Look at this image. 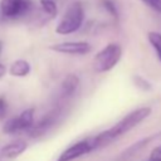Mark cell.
I'll use <instances>...</instances> for the list:
<instances>
[{
    "label": "cell",
    "mask_w": 161,
    "mask_h": 161,
    "mask_svg": "<svg viewBox=\"0 0 161 161\" xmlns=\"http://www.w3.org/2000/svg\"><path fill=\"white\" fill-rule=\"evenodd\" d=\"M122 57V48L117 43H109L103 49H101L96 55L93 60V68L97 73H104L109 72L112 68H114Z\"/></svg>",
    "instance_id": "3"
},
{
    "label": "cell",
    "mask_w": 161,
    "mask_h": 161,
    "mask_svg": "<svg viewBox=\"0 0 161 161\" xmlns=\"http://www.w3.org/2000/svg\"><path fill=\"white\" fill-rule=\"evenodd\" d=\"M3 45H4V44H3V40H0V53H1V50H3Z\"/></svg>",
    "instance_id": "22"
},
{
    "label": "cell",
    "mask_w": 161,
    "mask_h": 161,
    "mask_svg": "<svg viewBox=\"0 0 161 161\" xmlns=\"http://www.w3.org/2000/svg\"><path fill=\"white\" fill-rule=\"evenodd\" d=\"M102 6H103V9H104L111 16H113L114 19L118 18L117 6H116V4H114L112 0H102Z\"/></svg>",
    "instance_id": "16"
},
{
    "label": "cell",
    "mask_w": 161,
    "mask_h": 161,
    "mask_svg": "<svg viewBox=\"0 0 161 161\" xmlns=\"http://www.w3.org/2000/svg\"><path fill=\"white\" fill-rule=\"evenodd\" d=\"M84 21V8L82 3L74 1L72 3L64 14L62 15L60 20L55 26V33L59 35H69L78 31Z\"/></svg>",
    "instance_id": "2"
},
{
    "label": "cell",
    "mask_w": 161,
    "mask_h": 161,
    "mask_svg": "<svg viewBox=\"0 0 161 161\" xmlns=\"http://www.w3.org/2000/svg\"><path fill=\"white\" fill-rule=\"evenodd\" d=\"M151 156H157V157H161V145H160V146H156V147L152 150Z\"/></svg>",
    "instance_id": "19"
},
{
    "label": "cell",
    "mask_w": 161,
    "mask_h": 161,
    "mask_svg": "<svg viewBox=\"0 0 161 161\" xmlns=\"http://www.w3.org/2000/svg\"><path fill=\"white\" fill-rule=\"evenodd\" d=\"M34 108L24 109L19 116L5 121L3 131L5 133H16L20 131H29L34 125Z\"/></svg>",
    "instance_id": "5"
},
{
    "label": "cell",
    "mask_w": 161,
    "mask_h": 161,
    "mask_svg": "<svg viewBox=\"0 0 161 161\" xmlns=\"http://www.w3.org/2000/svg\"><path fill=\"white\" fill-rule=\"evenodd\" d=\"M147 39L150 42V44L152 45V48L155 49L160 62H161V33L158 31H150L147 34Z\"/></svg>",
    "instance_id": "13"
},
{
    "label": "cell",
    "mask_w": 161,
    "mask_h": 161,
    "mask_svg": "<svg viewBox=\"0 0 161 161\" xmlns=\"http://www.w3.org/2000/svg\"><path fill=\"white\" fill-rule=\"evenodd\" d=\"M28 148V143L23 140H16V141H11L6 145H4L0 148V156L3 158H16L18 156H20L25 150Z\"/></svg>",
    "instance_id": "9"
},
{
    "label": "cell",
    "mask_w": 161,
    "mask_h": 161,
    "mask_svg": "<svg viewBox=\"0 0 161 161\" xmlns=\"http://www.w3.org/2000/svg\"><path fill=\"white\" fill-rule=\"evenodd\" d=\"M158 136H161V132L155 133V135H151V136H147V137H143V138L136 141L135 143H132L131 146H128L127 148H125V150L119 153V156L117 157L116 161H131V160H132L135 156H137L151 141H153V140L157 138Z\"/></svg>",
    "instance_id": "8"
},
{
    "label": "cell",
    "mask_w": 161,
    "mask_h": 161,
    "mask_svg": "<svg viewBox=\"0 0 161 161\" xmlns=\"http://www.w3.org/2000/svg\"><path fill=\"white\" fill-rule=\"evenodd\" d=\"M151 111L152 109L150 107H140V108L131 111L128 114H126L123 118H121L116 125H113L112 127H109L106 131H102L97 136L92 137L94 148L98 150V148H102V147L112 143L114 140L119 138L121 136H123L125 133L131 131L133 127L140 125L142 121H145L151 114Z\"/></svg>",
    "instance_id": "1"
},
{
    "label": "cell",
    "mask_w": 161,
    "mask_h": 161,
    "mask_svg": "<svg viewBox=\"0 0 161 161\" xmlns=\"http://www.w3.org/2000/svg\"><path fill=\"white\" fill-rule=\"evenodd\" d=\"M140 1H142L145 5L161 14V0H140Z\"/></svg>",
    "instance_id": "17"
},
{
    "label": "cell",
    "mask_w": 161,
    "mask_h": 161,
    "mask_svg": "<svg viewBox=\"0 0 161 161\" xmlns=\"http://www.w3.org/2000/svg\"><path fill=\"white\" fill-rule=\"evenodd\" d=\"M50 50L55 53L62 54H69V55H84L92 50V45L88 42L84 40H77V42H62L57 43L49 47Z\"/></svg>",
    "instance_id": "7"
},
{
    "label": "cell",
    "mask_w": 161,
    "mask_h": 161,
    "mask_svg": "<svg viewBox=\"0 0 161 161\" xmlns=\"http://www.w3.org/2000/svg\"><path fill=\"white\" fill-rule=\"evenodd\" d=\"M34 9L33 0H0V13L5 19H19Z\"/></svg>",
    "instance_id": "4"
},
{
    "label": "cell",
    "mask_w": 161,
    "mask_h": 161,
    "mask_svg": "<svg viewBox=\"0 0 161 161\" xmlns=\"http://www.w3.org/2000/svg\"><path fill=\"white\" fill-rule=\"evenodd\" d=\"M133 84L140 89V91H143V92H150L152 89V84L143 77L141 75H135L133 77Z\"/></svg>",
    "instance_id": "15"
},
{
    "label": "cell",
    "mask_w": 161,
    "mask_h": 161,
    "mask_svg": "<svg viewBox=\"0 0 161 161\" xmlns=\"http://www.w3.org/2000/svg\"><path fill=\"white\" fill-rule=\"evenodd\" d=\"M8 113V101L4 96H0V119H4Z\"/></svg>",
    "instance_id": "18"
},
{
    "label": "cell",
    "mask_w": 161,
    "mask_h": 161,
    "mask_svg": "<svg viewBox=\"0 0 161 161\" xmlns=\"http://www.w3.org/2000/svg\"><path fill=\"white\" fill-rule=\"evenodd\" d=\"M30 63L25 59H16L15 62L11 63L10 68H9V73L13 75V77H26L29 73H30Z\"/></svg>",
    "instance_id": "12"
},
{
    "label": "cell",
    "mask_w": 161,
    "mask_h": 161,
    "mask_svg": "<svg viewBox=\"0 0 161 161\" xmlns=\"http://www.w3.org/2000/svg\"><path fill=\"white\" fill-rule=\"evenodd\" d=\"M54 121H55V114H54V113L47 114V116L43 117L39 122H36V123L33 125V127L29 130V131H30V136H31V137H39V136L44 135V133L53 126Z\"/></svg>",
    "instance_id": "10"
},
{
    "label": "cell",
    "mask_w": 161,
    "mask_h": 161,
    "mask_svg": "<svg viewBox=\"0 0 161 161\" xmlns=\"http://www.w3.org/2000/svg\"><path fill=\"white\" fill-rule=\"evenodd\" d=\"M79 86V78L75 74H68L62 83V96L64 98L72 97Z\"/></svg>",
    "instance_id": "11"
},
{
    "label": "cell",
    "mask_w": 161,
    "mask_h": 161,
    "mask_svg": "<svg viewBox=\"0 0 161 161\" xmlns=\"http://www.w3.org/2000/svg\"><path fill=\"white\" fill-rule=\"evenodd\" d=\"M94 143H93V138H86L82 140L72 146H69L68 148H65L59 157L57 158V161H73L75 158H79L92 151H94Z\"/></svg>",
    "instance_id": "6"
},
{
    "label": "cell",
    "mask_w": 161,
    "mask_h": 161,
    "mask_svg": "<svg viewBox=\"0 0 161 161\" xmlns=\"http://www.w3.org/2000/svg\"><path fill=\"white\" fill-rule=\"evenodd\" d=\"M5 74H6V67H5L4 64H1V63H0V79H1Z\"/></svg>",
    "instance_id": "20"
},
{
    "label": "cell",
    "mask_w": 161,
    "mask_h": 161,
    "mask_svg": "<svg viewBox=\"0 0 161 161\" xmlns=\"http://www.w3.org/2000/svg\"><path fill=\"white\" fill-rule=\"evenodd\" d=\"M40 8L49 18H54L58 13V6L54 0H40Z\"/></svg>",
    "instance_id": "14"
},
{
    "label": "cell",
    "mask_w": 161,
    "mask_h": 161,
    "mask_svg": "<svg viewBox=\"0 0 161 161\" xmlns=\"http://www.w3.org/2000/svg\"><path fill=\"white\" fill-rule=\"evenodd\" d=\"M146 161H161V157H157V156H151V155H150V157H148Z\"/></svg>",
    "instance_id": "21"
}]
</instances>
